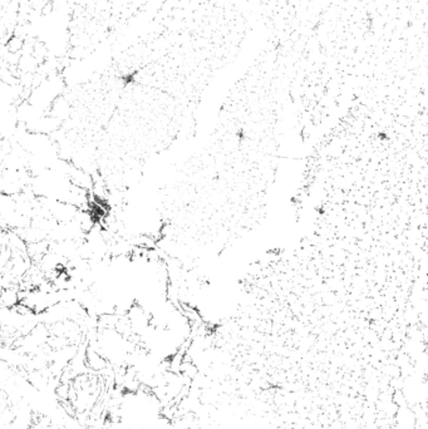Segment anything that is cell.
<instances>
[{
	"label": "cell",
	"mask_w": 428,
	"mask_h": 429,
	"mask_svg": "<svg viewBox=\"0 0 428 429\" xmlns=\"http://www.w3.org/2000/svg\"><path fill=\"white\" fill-rule=\"evenodd\" d=\"M85 362H87L88 369H90L91 371H97V373H101L105 368L110 367V363H108V360L102 355L101 351L91 347H87Z\"/></svg>",
	"instance_id": "cell-1"
},
{
	"label": "cell",
	"mask_w": 428,
	"mask_h": 429,
	"mask_svg": "<svg viewBox=\"0 0 428 429\" xmlns=\"http://www.w3.org/2000/svg\"><path fill=\"white\" fill-rule=\"evenodd\" d=\"M18 288L2 289V308L13 309L21 304V293Z\"/></svg>",
	"instance_id": "cell-2"
}]
</instances>
